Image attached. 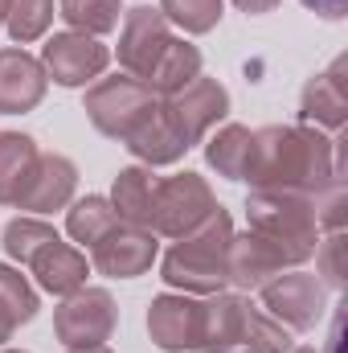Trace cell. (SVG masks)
Masks as SVG:
<instances>
[{
    "mask_svg": "<svg viewBox=\"0 0 348 353\" xmlns=\"http://www.w3.org/2000/svg\"><path fill=\"white\" fill-rule=\"evenodd\" d=\"M8 4H12V0H0V25H4V17H8Z\"/></svg>",
    "mask_w": 348,
    "mask_h": 353,
    "instance_id": "e575fe53",
    "label": "cell"
},
{
    "mask_svg": "<svg viewBox=\"0 0 348 353\" xmlns=\"http://www.w3.org/2000/svg\"><path fill=\"white\" fill-rule=\"evenodd\" d=\"M0 353H25V350H0Z\"/></svg>",
    "mask_w": 348,
    "mask_h": 353,
    "instance_id": "74e56055",
    "label": "cell"
},
{
    "mask_svg": "<svg viewBox=\"0 0 348 353\" xmlns=\"http://www.w3.org/2000/svg\"><path fill=\"white\" fill-rule=\"evenodd\" d=\"M242 353H246V350H242Z\"/></svg>",
    "mask_w": 348,
    "mask_h": 353,
    "instance_id": "f35d334b",
    "label": "cell"
},
{
    "mask_svg": "<svg viewBox=\"0 0 348 353\" xmlns=\"http://www.w3.org/2000/svg\"><path fill=\"white\" fill-rule=\"evenodd\" d=\"M242 350L246 353H287L291 350V329H283L270 312L250 304L246 329H242Z\"/></svg>",
    "mask_w": 348,
    "mask_h": 353,
    "instance_id": "f546056e",
    "label": "cell"
},
{
    "mask_svg": "<svg viewBox=\"0 0 348 353\" xmlns=\"http://www.w3.org/2000/svg\"><path fill=\"white\" fill-rule=\"evenodd\" d=\"M250 148H254V132L242 123H226L221 132H213L205 140V161L217 169V176L242 181L246 165H250Z\"/></svg>",
    "mask_w": 348,
    "mask_h": 353,
    "instance_id": "7402d4cb",
    "label": "cell"
},
{
    "mask_svg": "<svg viewBox=\"0 0 348 353\" xmlns=\"http://www.w3.org/2000/svg\"><path fill=\"white\" fill-rule=\"evenodd\" d=\"M242 181L254 189H291V193H320L332 181H345V140H328L320 128L307 123H274L254 132L250 165Z\"/></svg>",
    "mask_w": 348,
    "mask_h": 353,
    "instance_id": "6da1fadb",
    "label": "cell"
},
{
    "mask_svg": "<svg viewBox=\"0 0 348 353\" xmlns=\"http://www.w3.org/2000/svg\"><path fill=\"white\" fill-rule=\"evenodd\" d=\"M316 259H320L324 288L345 292V283H348V239H345V230H328V239L316 243Z\"/></svg>",
    "mask_w": 348,
    "mask_h": 353,
    "instance_id": "4dcf8cb0",
    "label": "cell"
},
{
    "mask_svg": "<svg viewBox=\"0 0 348 353\" xmlns=\"http://www.w3.org/2000/svg\"><path fill=\"white\" fill-rule=\"evenodd\" d=\"M246 312H250V300H246V296H226V292H213V296L205 300L201 353H234V350H242Z\"/></svg>",
    "mask_w": 348,
    "mask_h": 353,
    "instance_id": "e0dca14e",
    "label": "cell"
},
{
    "mask_svg": "<svg viewBox=\"0 0 348 353\" xmlns=\"http://www.w3.org/2000/svg\"><path fill=\"white\" fill-rule=\"evenodd\" d=\"M119 222V214H115V205H111V197H98V193H90V197H78L74 205H70V214H66V234L78 243V247H94L111 226Z\"/></svg>",
    "mask_w": 348,
    "mask_h": 353,
    "instance_id": "cb8c5ba5",
    "label": "cell"
},
{
    "mask_svg": "<svg viewBox=\"0 0 348 353\" xmlns=\"http://www.w3.org/2000/svg\"><path fill=\"white\" fill-rule=\"evenodd\" d=\"M127 152L135 157V161H144L148 169H156V165H176L188 148H184V140L176 136V128L168 123V115H164V107H156L127 140Z\"/></svg>",
    "mask_w": 348,
    "mask_h": 353,
    "instance_id": "44dd1931",
    "label": "cell"
},
{
    "mask_svg": "<svg viewBox=\"0 0 348 353\" xmlns=\"http://www.w3.org/2000/svg\"><path fill=\"white\" fill-rule=\"evenodd\" d=\"M156 234L144 230V226H131V222H115L94 247L87 251L90 267L107 279H135L144 275L148 267L156 263Z\"/></svg>",
    "mask_w": 348,
    "mask_h": 353,
    "instance_id": "8fae6325",
    "label": "cell"
},
{
    "mask_svg": "<svg viewBox=\"0 0 348 353\" xmlns=\"http://www.w3.org/2000/svg\"><path fill=\"white\" fill-rule=\"evenodd\" d=\"M230 243H234V222L217 205L193 234L176 239L160 259V279L184 292V296H213L230 283L226 263H230Z\"/></svg>",
    "mask_w": 348,
    "mask_h": 353,
    "instance_id": "7a4b0ae2",
    "label": "cell"
},
{
    "mask_svg": "<svg viewBox=\"0 0 348 353\" xmlns=\"http://www.w3.org/2000/svg\"><path fill=\"white\" fill-rule=\"evenodd\" d=\"M262 292V312H270L283 329L303 333L312 329L324 308H328V288L324 279L307 275V271H291V275H274L259 288Z\"/></svg>",
    "mask_w": 348,
    "mask_h": 353,
    "instance_id": "52a82bcc",
    "label": "cell"
},
{
    "mask_svg": "<svg viewBox=\"0 0 348 353\" xmlns=\"http://www.w3.org/2000/svg\"><path fill=\"white\" fill-rule=\"evenodd\" d=\"M234 4H238V8H242L246 17H262V12H270V8H274L279 0H234Z\"/></svg>",
    "mask_w": 348,
    "mask_h": 353,
    "instance_id": "d6a6232c",
    "label": "cell"
},
{
    "mask_svg": "<svg viewBox=\"0 0 348 353\" xmlns=\"http://www.w3.org/2000/svg\"><path fill=\"white\" fill-rule=\"evenodd\" d=\"M58 239V230L50 226V222H41V218H12L8 226H4V251L17 259V263L29 267V259L45 247V243H54Z\"/></svg>",
    "mask_w": 348,
    "mask_h": 353,
    "instance_id": "83f0119b",
    "label": "cell"
},
{
    "mask_svg": "<svg viewBox=\"0 0 348 353\" xmlns=\"http://www.w3.org/2000/svg\"><path fill=\"white\" fill-rule=\"evenodd\" d=\"M70 353H111L107 345H94V350H70Z\"/></svg>",
    "mask_w": 348,
    "mask_h": 353,
    "instance_id": "836d02e7",
    "label": "cell"
},
{
    "mask_svg": "<svg viewBox=\"0 0 348 353\" xmlns=\"http://www.w3.org/2000/svg\"><path fill=\"white\" fill-rule=\"evenodd\" d=\"M283 271L279 263V255L262 243L259 234H234V243H230V263H226V275H230V283L234 288H242V292H259L266 279H274Z\"/></svg>",
    "mask_w": 348,
    "mask_h": 353,
    "instance_id": "ffe728a7",
    "label": "cell"
},
{
    "mask_svg": "<svg viewBox=\"0 0 348 353\" xmlns=\"http://www.w3.org/2000/svg\"><path fill=\"white\" fill-rule=\"evenodd\" d=\"M41 66H45V79H54L58 87H90L111 66V50L98 37L66 29V33H54L45 41Z\"/></svg>",
    "mask_w": 348,
    "mask_h": 353,
    "instance_id": "30bf717a",
    "label": "cell"
},
{
    "mask_svg": "<svg viewBox=\"0 0 348 353\" xmlns=\"http://www.w3.org/2000/svg\"><path fill=\"white\" fill-rule=\"evenodd\" d=\"M168 46H173V29H168L160 8L135 4V8L123 12V29H119V66H123V74L148 83V74L156 70V62Z\"/></svg>",
    "mask_w": 348,
    "mask_h": 353,
    "instance_id": "9c48e42d",
    "label": "cell"
},
{
    "mask_svg": "<svg viewBox=\"0 0 348 353\" xmlns=\"http://www.w3.org/2000/svg\"><path fill=\"white\" fill-rule=\"evenodd\" d=\"M197 74H201V50L188 46V41H180V37H173V46L160 54V62H156V70L148 74L144 87H152V94L168 99L180 87H188Z\"/></svg>",
    "mask_w": 348,
    "mask_h": 353,
    "instance_id": "603a6c76",
    "label": "cell"
},
{
    "mask_svg": "<svg viewBox=\"0 0 348 353\" xmlns=\"http://www.w3.org/2000/svg\"><path fill=\"white\" fill-rule=\"evenodd\" d=\"M29 271L37 275V283H41L45 292H54V296H70V292L87 288L90 259L78 251V247L62 243V234H58L54 243H45V247L29 259Z\"/></svg>",
    "mask_w": 348,
    "mask_h": 353,
    "instance_id": "2e32d148",
    "label": "cell"
},
{
    "mask_svg": "<svg viewBox=\"0 0 348 353\" xmlns=\"http://www.w3.org/2000/svg\"><path fill=\"white\" fill-rule=\"evenodd\" d=\"M201 325H205V304L184 292H164L148 308V333L164 353H201Z\"/></svg>",
    "mask_w": 348,
    "mask_h": 353,
    "instance_id": "7c38bea8",
    "label": "cell"
},
{
    "mask_svg": "<svg viewBox=\"0 0 348 353\" xmlns=\"http://www.w3.org/2000/svg\"><path fill=\"white\" fill-rule=\"evenodd\" d=\"M119 17H123L119 0H62V21L87 37H102L119 29Z\"/></svg>",
    "mask_w": 348,
    "mask_h": 353,
    "instance_id": "484cf974",
    "label": "cell"
},
{
    "mask_svg": "<svg viewBox=\"0 0 348 353\" xmlns=\"http://www.w3.org/2000/svg\"><path fill=\"white\" fill-rule=\"evenodd\" d=\"M37 144L25 132H0V205H21L29 181L37 173Z\"/></svg>",
    "mask_w": 348,
    "mask_h": 353,
    "instance_id": "d6986e66",
    "label": "cell"
},
{
    "mask_svg": "<svg viewBox=\"0 0 348 353\" xmlns=\"http://www.w3.org/2000/svg\"><path fill=\"white\" fill-rule=\"evenodd\" d=\"M303 8H312V12H320L324 21H345L348 17V0H299Z\"/></svg>",
    "mask_w": 348,
    "mask_h": 353,
    "instance_id": "1f68e13d",
    "label": "cell"
},
{
    "mask_svg": "<svg viewBox=\"0 0 348 353\" xmlns=\"http://www.w3.org/2000/svg\"><path fill=\"white\" fill-rule=\"evenodd\" d=\"M45 66L25 46L0 50V115H25L45 99Z\"/></svg>",
    "mask_w": 348,
    "mask_h": 353,
    "instance_id": "4fadbf2b",
    "label": "cell"
},
{
    "mask_svg": "<svg viewBox=\"0 0 348 353\" xmlns=\"http://www.w3.org/2000/svg\"><path fill=\"white\" fill-rule=\"evenodd\" d=\"M115 321H119V308L107 288H78L54 312V333L66 350H94L111 341Z\"/></svg>",
    "mask_w": 348,
    "mask_h": 353,
    "instance_id": "5b68a950",
    "label": "cell"
},
{
    "mask_svg": "<svg viewBox=\"0 0 348 353\" xmlns=\"http://www.w3.org/2000/svg\"><path fill=\"white\" fill-rule=\"evenodd\" d=\"M156 189H160V176L152 173L148 165H131L115 176V189H111V205L119 214V222H131V226H144L152 230V218H156Z\"/></svg>",
    "mask_w": 348,
    "mask_h": 353,
    "instance_id": "ac0fdd59",
    "label": "cell"
},
{
    "mask_svg": "<svg viewBox=\"0 0 348 353\" xmlns=\"http://www.w3.org/2000/svg\"><path fill=\"white\" fill-rule=\"evenodd\" d=\"M4 341H8V333H4V329H0V345H4Z\"/></svg>",
    "mask_w": 348,
    "mask_h": 353,
    "instance_id": "8d00e7d4",
    "label": "cell"
},
{
    "mask_svg": "<svg viewBox=\"0 0 348 353\" xmlns=\"http://www.w3.org/2000/svg\"><path fill=\"white\" fill-rule=\"evenodd\" d=\"M287 353H316L312 345H299V350H287Z\"/></svg>",
    "mask_w": 348,
    "mask_h": 353,
    "instance_id": "d590c367",
    "label": "cell"
},
{
    "mask_svg": "<svg viewBox=\"0 0 348 353\" xmlns=\"http://www.w3.org/2000/svg\"><path fill=\"white\" fill-rule=\"evenodd\" d=\"M87 115L90 123L111 136V140H127L156 107H160V94H152V87H144L140 79L131 74H111V79H94L87 90Z\"/></svg>",
    "mask_w": 348,
    "mask_h": 353,
    "instance_id": "277c9868",
    "label": "cell"
},
{
    "mask_svg": "<svg viewBox=\"0 0 348 353\" xmlns=\"http://www.w3.org/2000/svg\"><path fill=\"white\" fill-rule=\"evenodd\" d=\"M246 222L250 234L279 255L283 267L307 263L320 243V222H316V201L312 193H291V189H254L246 197Z\"/></svg>",
    "mask_w": 348,
    "mask_h": 353,
    "instance_id": "3957f363",
    "label": "cell"
},
{
    "mask_svg": "<svg viewBox=\"0 0 348 353\" xmlns=\"http://www.w3.org/2000/svg\"><path fill=\"white\" fill-rule=\"evenodd\" d=\"M50 21H54V0H12L8 17H4V29L17 46H29V41L45 37Z\"/></svg>",
    "mask_w": 348,
    "mask_h": 353,
    "instance_id": "4316f807",
    "label": "cell"
},
{
    "mask_svg": "<svg viewBox=\"0 0 348 353\" xmlns=\"http://www.w3.org/2000/svg\"><path fill=\"white\" fill-rule=\"evenodd\" d=\"M74 185H78V169H74V161H70V157L41 152L37 173H33V181H29V189H25V197H21V205H17V210H29L33 218L54 214V210L70 205Z\"/></svg>",
    "mask_w": 348,
    "mask_h": 353,
    "instance_id": "9a60e30c",
    "label": "cell"
},
{
    "mask_svg": "<svg viewBox=\"0 0 348 353\" xmlns=\"http://www.w3.org/2000/svg\"><path fill=\"white\" fill-rule=\"evenodd\" d=\"M348 58H336L328 70H320L316 79H307L303 87V99H299V115L307 128H328L340 136L348 119Z\"/></svg>",
    "mask_w": 348,
    "mask_h": 353,
    "instance_id": "5bb4252c",
    "label": "cell"
},
{
    "mask_svg": "<svg viewBox=\"0 0 348 353\" xmlns=\"http://www.w3.org/2000/svg\"><path fill=\"white\" fill-rule=\"evenodd\" d=\"M160 107H164L168 123L176 128V136L184 140V148H193V144H201V140L209 136V128H213L217 119H226V111H230V90L221 87L217 79L197 74L188 87H180L176 94L160 99Z\"/></svg>",
    "mask_w": 348,
    "mask_h": 353,
    "instance_id": "ba28073f",
    "label": "cell"
},
{
    "mask_svg": "<svg viewBox=\"0 0 348 353\" xmlns=\"http://www.w3.org/2000/svg\"><path fill=\"white\" fill-rule=\"evenodd\" d=\"M217 210L213 189L205 185V176L197 173H176L164 176L156 189V218H152V234L164 239H184L193 234L209 214Z\"/></svg>",
    "mask_w": 348,
    "mask_h": 353,
    "instance_id": "8992f818",
    "label": "cell"
},
{
    "mask_svg": "<svg viewBox=\"0 0 348 353\" xmlns=\"http://www.w3.org/2000/svg\"><path fill=\"white\" fill-rule=\"evenodd\" d=\"M160 12H164L168 25L193 33V37H201V33L217 29V21H221V0H160Z\"/></svg>",
    "mask_w": 348,
    "mask_h": 353,
    "instance_id": "f1b7e54d",
    "label": "cell"
},
{
    "mask_svg": "<svg viewBox=\"0 0 348 353\" xmlns=\"http://www.w3.org/2000/svg\"><path fill=\"white\" fill-rule=\"evenodd\" d=\"M37 292L29 288V279L21 271H12L8 263H0V329L17 333L21 325H29L37 316Z\"/></svg>",
    "mask_w": 348,
    "mask_h": 353,
    "instance_id": "d4e9b609",
    "label": "cell"
}]
</instances>
